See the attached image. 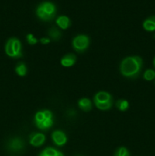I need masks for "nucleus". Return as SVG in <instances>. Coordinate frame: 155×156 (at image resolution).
I'll list each match as a JSON object with an SVG mask.
<instances>
[{
	"mask_svg": "<svg viewBox=\"0 0 155 156\" xmlns=\"http://www.w3.org/2000/svg\"><path fill=\"white\" fill-rule=\"evenodd\" d=\"M143 27L147 31H153L155 30V15L148 17L143 22Z\"/></svg>",
	"mask_w": 155,
	"mask_h": 156,
	"instance_id": "6e6552de",
	"label": "nucleus"
},
{
	"mask_svg": "<svg viewBox=\"0 0 155 156\" xmlns=\"http://www.w3.org/2000/svg\"><path fill=\"white\" fill-rule=\"evenodd\" d=\"M5 53L12 58H19L22 56L21 44L17 38H11L5 44Z\"/></svg>",
	"mask_w": 155,
	"mask_h": 156,
	"instance_id": "7ed1b4c3",
	"label": "nucleus"
},
{
	"mask_svg": "<svg viewBox=\"0 0 155 156\" xmlns=\"http://www.w3.org/2000/svg\"><path fill=\"white\" fill-rule=\"evenodd\" d=\"M8 149L12 152H17L22 150L24 147V142L21 138L15 137L11 139L8 143Z\"/></svg>",
	"mask_w": 155,
	"mask_h": 156,
	"instance_id": "39448f33",
	"label": "nucleus"
},
{
	"mask_svg": "<svg viewBox=\"0 0 155 156\" xmlns=\"http://www.w3.org/2000/svg\"><path fill=\"white\" fill-rule=\"evenodd\" d=\"M89 37L86 35H78L75 37L72 41V46L78 53H83L89 46Z\"/></svg>",
	"mask_w": 155,
	"mask_h": 156,
	"instance_id": "20e7f679",
	"label": "nucleus"
},
{
	"mask_svg": "<svg viewBox=\"0 0 155 156\" xmlns=\"http://www.w3.org/2000/svg\"><path fill=\"white\" fill-rule=\"evenodd\" d=\"M45 136L42 133H32L30 136V143L33 146H41L45 142Z\"/></svg>",
	"mask_w": 155,
	"mask_h": 156,
	"instance_id": "0eeeda50",
	"label": "nucleus"
},
{
	"mask_svg": "<svg viewBox=\"0 0 155 156\" xmlns=\"http://www.w3.org/2000/svg\"><path fill=\"white\" fill-rule=\"evenodd\" d=\"M15 72L17 74L20 76H24L27 73V67H26L25 64L23 62H20L17 65L16 68H15Z\"/></svg>",
	"mask_w": 155,
	"mask_h": 156,
	"instance_id": "f3484780",
	"label": "nucleus"
},
{
	"mask_svg": "<svg viewBox=\"0 0 155 156\" xmlns=\"http://www.w3.org/2000/svg\"><path fill=\"white\" fill-rule=\"evenodd\" d=\"M39 156H64L63 154L53 148H46L44 149Z\"/></svg>",
	"mask_w": 155,
	"mask_h": 156,
	"instance_id": "f8f14e48",
	"label": "nucleus"
},
{
	"mask_svg": "<svg viewBox=\"0 0 155 156\" xmlns=\"http://www.w3.org/2000/svg\"><path fill=\"white\" fill-rule=\"evenodd\" d=\"M27 41L28 42V44H30V45H34V44H36L37 43V40L31 34H29L27 35Z\"/></svg>",
	"mask_w": 155,
	"mask_h": 156,
	"instance_id": "4be33fe9",
	"label": "nucleus"
},
{
	"mask_svg": "<svg viewBox=\"0 0 155 156\" xmlns=\"http://www.w3.org/2000/svg\"><path fill=\"white\" fill-rule=\"evenodd\" d=\"M52 139H53V143L56 146H63L67 142V137L65 136V134L63 132L59 130L53 132V133L52 134Z\"/></svg>",
	"mask_w": 155,
	"mask_h": 156,
	"instance_id": "423d86ee",
	"label": "nucleus"
},
{
	"mask_svg": "<svg viewBox=\"0 0 155 156\" xmlns=\"http://www.w3.org/2000/svg\"><path fill=\"white\" fill-rule=\"evenodd\" d=\"M144 79L147 81H151L155 79V71L152 69L146 70L144 74Z\"/></svg>",
	"mask_w": 155,
	"mask_h": 156,
	"instance_id": "6ab92c4d",
	"label": "nucleus"
},
{
	"mask_svg": "<svg viewBox=\"0 0 155 156\" xmlns=\"http://www.w3.org/2000/svg\"><path fill=\"white\" fill-rule=\"evenodd\" d=\"M48 34H49V36H50L52 39L54 40V41H58V40L60 39L61 35H62L61 32L59 31L56 27H52V28L49 30Z\"/></svg>",
	"mask_w": 155,
	"mask_h": 156,
	"instance_id": "dca6fc26",
	"label": "nucleus"
},
{
	"mask_svg": "<svg viewBox=\"0 0 155 156\" xmlns=\"http://www.w3.org/2000/svg\"><path fill=\"white\" fill-rule=\"evenodd\" d=\"M78 107L81 110L84 111H91L92 108V105H91V102L89 99L88 98H81L78 101Z\"/></svg>",
	"mask_w": 155,
	"mask_h": 156,
	"instance_id": "ddd939ff",
	"label": "nucleus"
},
{
	"mask_svg": "<svg viewBox=\"0 0 155 156\" xmlns=\"http://www.w3.org/2000/svg\"><path fill=\"white\" fill-rule=\"evenodd\" d=\"M76 62V56L73 54H67L61 59V64L65 67L72 66Z\"/></svg>",
	"mask_w": 155,
	"mask_h": 156,
	"instance_id": "1a4fd4ad",
	"label": "nucleus"
},
{
	"mask_svg": "<svg viewBox=\"0 0 155 156\" xmlns=\"http://www.w3.org/2000/svg\"><path fill=\"white\" fill-rule=\"evenodd\" d=\"M116 107L119 111H125L129 108V102L126 100H119L116 102Z\"/></svg>",
	"mask_w": 155,
	"mask_h": 156,
	"instance_id": "a211bd4d",
	"label": "nucleus"
},
{
	"mask_svg": "<svg viewBox=\"0 0 155 156\" xmlns=\"http://www.w3.org/2000/svg\"><path fill=\"white\" fill-rule=\"evenodd\" d=\"M112 101V98L109 93L105 92V91H100L97 93L94 97V101L97 102H107Z\"/></svg>",
	"mask_w": 155,
	"mask_h": 156,
	"instance_id": "9d476101",
	"label": "nucleus"
},
{
	"mask_svg": "<svg viewBox=\"0 0 155 156\" xmlns=\"http://www.w3.org/2000/svg\"><path fill=\"white\" fill-rule=\"evenodd\" d=\"M44 119H45V116H44L43 111H39L35 115V124L36 125L41 123Z\"/></svg>",
	"mask_w": 155,
	"mask_h": 156,
	"instance_id": "412c9836",
	"label": "nucleus"
},
{
	"mask_svg": "<svg viewBox=\"0 0 155 156\" xmlns=\"http://www.w3.org/2000/svg\"><path fill=\"white\" fill-rule=\"evenodd\" d=\"M56 24L60 28L65 30L71 25V21H70V19L67 16L62 15V16H59L56 19Z\"/></svg>",
	"mask_w": 155,
	"mask_h": 156,
	"instance_id": "9b49d317",
	"label": "nucleus"
},
{
	"mask_svg": "<svg viewBox=\"0 0 155 156\" xmlns=\"http://www.w3.org/2000/svg\"><path fill=\"white\" fill-rule=\"evenodd\" d=\"M53 124V119H47L46 118L43 120L41 123H38L36 126H37L39 129H42V130H46V129H49V128L51 127Z\"/></svg>",
	"mask_w": 155,
	"mask_h": 156,
	"instance_id": "4468645a",
	"label": "nucleus"
},
{
	"mask_svg": "<svg viewBox=\"0 0 155 156\" xmlns=\"http://www.w3.org/2000/svg\"><path fill=\"white\" fill-rule=\"evenodd\" d=\"M114 156H129V152L126 148L121 147L117 149Z\"/></svg>",
	"mask_w": 155,
	"mask_h": 156,
	"instance_id": "aec40b11",
	"label": "nucleus"
},
{
	"mask_svg": "<svg viewBox=\"0 0 155 156\" xmlns=\"http://www.w3.org/2000/svg\"><path fill=\"white\" fill-rule=\"evenodd\" d=\"M36 13L38 18L42 21H51L56 16V8L51 2H43L37 6Z\"/></svg>",
	"mask_w": 155,
	"mask_h": 156,
	"instance_id": "f03ea898",
	"label": "nucleus"
},
{
	"mask_svg": "<svg viewBox=\"0 0 155 156\" xmlns=\"http://www.w3.org/2000/svg\"><path fill=\"white\" fill-rule=\"evenodd\" d=\"M95 103L96 107H97L98 109L102 110V111H106V110H109L110 109L112 105V101H107V102H97L94 101Z\"/></svg>",
	"mask_w": 155,
	"mask_h": 156,
	"instance_id": "2eb2a0df",
	"label": "nucleus"
},
{
	"mask_svg": "<svg viewBox=\"0 0 155 156\" xmlns=\"http://www.w3.org/2000/svg\"><path fill=\"white\" fill-rule=\"evenodd\" d=\"M142 59L139 56H129L123 59L120 65V71L126 78H136L141 72Z\"/></svg>",
	"mask_w": 155,
	"mask_h": 156,
	"instance_id": "f257e3e1",
	"label": "nucleus"
},
{
	"mask_svg": "<svg viewBox=\"0 0 155 156\" xmlns=\"http://www.w3.org/2000/svg\"><path fill=\"white\" fill-rule=\"evenodd\" d=\"M153 65H154V66H155V58H154V59H153Z\"/></svg>",
	"mask_w": 155,
	"mask_h": 156,
	"instance_id": "b1692460",
	"label": "nucleus"
},
{
	"mask_svg": "<svg viewBox=\"0 0 155 156\" xmlns=\"http://www.w3.org/2000/svg\"><path fill=\"white\" fill-rule=\"evenodd\" d=\"M40 42L43 44H47L50 42V40L48 39V38H41Z\"/></svg>",
	"mask_w": 155,
	"mask_h": 156,
	"instance_id": "5701e85b",
	"label": "nucleus"
}]
</instances>
